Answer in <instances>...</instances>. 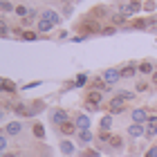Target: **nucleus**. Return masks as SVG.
I'll use <instances>...</instances> for the list:
<instances>
[{"label": "nucleus", "mask_w": 157, "mask_h": 157, "mask_svg": "<svg viewBox=\"0 0 157 157\" xmlns=\"http://www.w3.org/2000/svg\"><path fill=\"white\" fill-rule=\"evenodd\" d=\"M141 5L139 0H124L121 2V13H126V16H132V13H137V11H141Z\"/></svg>", "instance_id": "f257e3e1"}, {"label": "nucleus", "mask_w": 157, "mask_h": 157, "mask_svg": "<svg viewBox=\"0 0 157 157\" xmlns=\"http://www.w3.org/2000/svg\"><path fill=\"white\" fill-rule=\"evenodd\" d=\"M148 117L151 115H148L144 108H135L132 110V124H141L144 126V124H148Z\"/></svg>", "instance_id": "f03ea898"}, {"label": "nucleus", "mask_w": 157, "mask_h": 157, "mask_svg": "<svg viewBox=\"0 0 157 157\" xmlns=\"http://www.w3.org/2000/svg\"><path fill=\"white\" fill-rule=\"evenodd\" d=\"M157 135V115H151L148 117V124H146V137L153 139Z\"/></svg>", "instance_id": "7ed1b4c3"}, {"label": "nucleus", "mask_w": 157, "mask_h": 157, "mask_svg": "<svg viewBox=\"0 0 157 157\" xmlns=\"http://www.w3.org/2000/svg\"><path fill=\"white\" fill-rule=\"evenodd\" d=\"M124 108H126V105H124V101H121L119 97H115L108 103V112H110V115H119V112H124Z\"/></svg>", "instance_id": "20e7f679"}, {"label": "nucleus", "mask_w": 157, "mask_h": 157, "mask_svg": "<svg viewBox=\"0 0 157 157\" xmlns=\"http://www.w3.org/2000/svg\"><path fill=\"white\" fill-rule=\"evenodd\" d=\"M119 78H121V72H119V70H105V72H103V81H105V83H117Z\"/></svg>", "instance_id": "39448f33"}, {"label": "nucleus", "mask_w": 157, "mask_h": 157, "mask_svg": "<svg viewBox=\"0 0 157 157\" xmlns=\"http://www.w3.org/2000/svg\"><path fill=\"white\" fill-rule=\"evenodd\" d=\"M20 130H23V124H20V121H11V124H7V128H5V132L11 135V137L20 135Z\"/></svg>", "instance_id": "423d86ee"}, {"label": "nucleus", "mask_w": 157, "mask_h": 157, "mask_svg": "<svg viewBox=\"0 0 157 157\" xmlns=\"http://www.w3.org/2000/svg\"><path fill=\"white\" fill-rule=\"evenodd\" d=\"M128 135H130V137H144V135H146V128L141 126V124H130Z\"/></svg>", "instance_id": "0eeeda50"}, {"label": "nucleus", "mask_w": 157, "mask_h": 157, "mask_svg": "<svg viewBox=\"0 0 157 157\" xmlns=\"http://www.w3.org/2000/svg\"><path fill=\"white\" fill-rule=\"evenodd\" d=\"M52 121H54L56 126H63V124L67 121V115H65V110H54V112H52Z\"/></svg>", "instance_id": "6e6552de"}, {"label": "nucleus", "mask_w": 157, "mask_h": 157, "mask_svg": "<svg viewBox=\"0 0 157 157\" xmlns=\"http://www.w3.org/2000/svg\"><path fill=\"white\" fill-rule=\"evenodd\" d=\"M76 128L78 130H90V117L88 115H78L76 117Z\"/></svg>", "instance_id": "1a4fd4ad"}, {"label": "nucleus", "mask_w": 157, "mask_h": 157, "mask_svg": "<svg viewBox=\"0 0 157 157\" xmlns=\"http://www.w3.org/2000/svg\"><path fill=\"white\" fill-rule=\"evenodd\" d=\"M43 20H49L52 25H59L61 23V16H59V13H54L52 9H47V11H43Z\"/></svg>", "instance_id": "9d476101"}, {"label": "nucleus", "mask_w": 157, "mask_h": 157, "mask_svg": "<svg viewBox=\"0 0 157 157\" xmlns=\"http://www.w3.org/2000/svg\"><path fill=\"white\" fill-rule=\"evenodd\" d=\"M78 29H83V32H88V34H90V32H97V29H99V25L94 23V20H88V18H85L83 23L78 25Z\"/></svg>", "instance_id": "9b49d317"}, {"label": "nucleus", "mask_w": 157, "mask_h": 157, "mask_svg": "<svg viewBox=\"0 0 157 157\" xmlns=\"http://www.w3.org/2000/svg\"><path fill=\"white\" fill-rule=\"evenodd\" d=\"M101 92H99V90H92V92H88V99H85V101H90L92 105H99V103H101Z\"/></svg>", "instance_id": "f8f14e48"}, {"label": "nucleus", "mask_w": 157, "mask_h": 157, "mask_svg": "<svg viewBox=\"0 0 157 157\" xmlns=\"http://www.w3.org/2000/svg\"><path fill=\"white\" fill-rule=\"evenodd\" d=\"M119 72H121V76H124V78H130V76H135V74H137L139 70L135 67V65H126V67H121Z\"/></svg>", "instance_id": "ddd939ff"}, {"label": "nucleus", "mask_w": 157, "mask_h": 157, "mask_svg": "<svg viewBox=\"0 0 157 157\" xmlns=\"http://www.w3.org/2000/svg\"><path fill=\"white\" fill-rule=\"evenodd\" d=\"M61 153L63 155H72L74 153V144L72 141H61Z\"/></svg>", "instance_id": "4468645a"}, {"label": "nucleus", "mask_w": 157, "mask_h": 157, "mask_svg": "<svg viewBox=\"0 0 157 157\" xmlns=\"http://www.w3.org/2000/svg\"><path fill=\"white\" fill-rule=\"evenodd\" d=\"M108 144H110L112 148H117V151H119V148H121V146H124V137H119V135H112V137H110V141H108Z\"/></svg>", "instance_id": "2eb2a0df"}, {"label": "nucleus", "mask_w": 157, "mask_h": 157, "mask_svg": "<svg viewBox=\"0 0 157 157\" xmlns=\"http://www.w3.org/2000/svg\"><path fill=\"white\" fill-rule=\"evenodd\" d=\"M78 139H81L83 144H90L92 141V132L90 130H78Z\"/></svg>", "instance_id": "dca6fc26"}, {"label": "nucleus", "mask_w": 157, "mask_h": 157, "mask_svg": "<svg viewBox=\"0 0 157 157\" xmlns=\"http://www.w3.org/2000/svg\"><path fill=\"white\" fill-rule=\"evenodd\" d=\"M137 70H139L141 74H151V72H153V63H148V61H144V63H141V65H139Z\"/></svg>", "instance_id": "f3484780"}, {"label": "nucleus", "mask_w": 157, "mask_h": 157, "mask_svg": "<svg viewBox=\"0 0 157 157\" xmlns=\"http://www.w3.org/2000/svg\"><path fill=\"white\" fill-rule=\"evenodd\" d=\"M59 128H61L63 135H72V132H74V124H70V121H65V124L59 126Z\"/></svg>", "instance_id": "a211bd4d"}, {"label": "nucleus", "mask_w": 157, "mask_h": 157, "mask_svg": "<svg viewBox=\"0 0 157 157\" xmlns=\"http://www.w3.org/2000/svg\"><path fill=\"white\" fill-rule=\"evenodd\" d=\"M34 135H36V139H43L45 137V128H43L40 124H34Z\"/></svg>", "instance_id": "6ab92c4d"}, {"label": "nucleus", "mask_w": 157, "mask_h": 157, "mask_svg": "<svg viewBox=\"0 0 157 157\" xmlns=\"http://www.w3.org/2000/svg\"><path fill=\"white\" fill-rule=\"evenodd\" d=\"M110 126H112V117L105 115V117L101 119V130H110Z\"/></svg>", "instance_id": "aec40b11"}, {"label": "nucleus", "mask_w": 157, "mask_h": 157, "mask_svg": "<svg viewBox=\"0 0 157 157\" xmlns=\"http://www.w3.org/2000/svg\"><path fill=\"white\" fill-rule=\"evenodd\" d=\"M52 27H54V25L49 23V20H43V18H40V23H38V29H40V32H49Z\"/></svg>", "instance_id": "412c9836"}, {"label": "nucleus", "mask_w": 157, "mask_h": 157, "mask_svg": "<svg viewBox=\"0 0 157 157\" xmlns=\"http://www.w3.org/2000/svg\"><path fill=\"white\" fill-rule=\"evenodd\" d=\"M148 25H151V20H135V23H132L135 29H146Z\"/></svg>", "instance_id": "4be33fe9"}, {"label": "nucleus", "mask_w": 157, "mask_h": 157, "mask_svg": "<svg viewBox=\"0 0 157 157\" xmlns=\"http://www.w3.org/2000/svg\"><path fill=\"white\" fill-rule=\"evenodd\" d=\"M101 16H108V9H105V7H97L94 13H92V18H101Z\"/></svg>", "instance_id": "5701e85b"}, {"label": "nucleus", "mask_w": 157, "mask_h": 157, "mask_svg": "<svg viewBox=\"0 0 157 157\" xmlns=\"http://www.w3.org/2000/svg\"><path fill=\"white\" fill-rule=\"evenodd\" d=\"M92 88H94V90H99V92H101V90H108V85H105V83H103V78H97V81H94V83H92Z\"/></svg>", "instance_id": "b1692460"}, {"label": "nucleus", "mask_w": 157, "mask_h": 157, "mask_svg": "<svg viewBox=\"0 0 157 157\" xmlns=\"http://www.w3.org/2000/svg\"><path fill=\"white\" fill-rule=\"evenodd\" d=\"M117 97L121 99V101H132V99H135V94H132V92H119Z\"/></svg>", "instance_id": "393cba45"}, {"label": "nucleus", "mask_w": 157, "mask_h": 157, "mask_svg": "<svg viewBox=\"0 0 157 157\" xmlns=\"http://www.w3.org/2000/svg\"><path fill=\"white\" fill-rule=\"evenodd\" d=\"M2 88H5L7 92H16V83H11V81H7V78H5V81H2Z\"/></svg>", "instance_id": "a878e982"}, {"label": "nucleus", "mask_w": 157, "mask_h": 157, "mask_svg": "<svg viewBox=\"0 0 157 157\" xmlns=\"http://www.w3.org/2000/svg\"><path fill=\"white\" fill-rule=\"evenodd\" d=\"M43 108H45V105H43V103H34L32 108H29V117H34V115H36V112H40Z\"/></svg>", "instance_id": "bb28decb"}, {"label": "nucleus", "mask_w": 157, "mask_h": 157, "mask_svg": "<svg viewBox=\"0 0 157 157\" xmlns=\"http://www.w3.org/2000/svg\"><path fill=\"white\" fill-rule=\"evenodd\" d=\"M85 81H88V74H78L76 81H74V88H78V85H83Z\"/></svg>", "instance_id": "cd10ccee"}, {"label": "nucleus", "mask_w": 157, "mask_h": 157, "mask_svg": "<svg viewBox=\"0 0 157 157\" xmlns=\"http://www.w3.org/2000/svg\"><path fill=\"white\" fill-rule=\"evenodd\" d=\"M27 13H29V9H27V7H23V5L16 7V16H27Z\"/></svg>", "instance_id": "c85d7f7f"}, {"label": "nucleus", "mask_w": 157, "mask_h": 157, "mask_svg": "<svg viewBox=\"0 0 157 157\" xmlns=\"http://www.w3.org/2000/svg\"><path fill=\"white\" fill-rule=\"evenodd\" d=\"M23 38L25 40H36V34L34 32H23Z\"/></svg>", "instance_id": "c756f323"}, {"label": "nucleus", "mask_w": 157, "mask_h": 157, "mask_svg": "<svg viewBox=\"0 0 157 157\" xmlns=\"http://www.w3.org/2000/svg\"><path fill=\"white\" fill-rule=\"evenodd\" d=\"M5 148H7V137H5L2 132H0V153H2Z\"/></svg>", "instance_id": "7c9ffc66"}, {"label": "nucleus", "mask_w": 157, "mask_h": 157, "mask_svg": "<svg viewBox=\"0 0 157 157\" xmlns=\"http://www.w3.org/2000/svg\"><path fill=\"white\" fill-rule=\"evenodd\" d=\"M0 7H2L5 11H16V7H13V5H9V2H0Z\"/></svg>", "instance_id": "2f4dec72"}, {"label": "nucleus", "mask_w": 157, "mask_h": 157, "mask_svg": "<svg viewBox=\"0 0 157 157\" xmlns=\"http://www.w3.org/2000/svg\"><path fill=\"white\" fill-rule=\"evenodd\" d=\"M144 9H146V11H153V9H155V0H148V2H144Z\"/></svg>", "instance_id": "473e14b6"}, {"label": "nucleus", "mask_w": 157, "mask_h": 157, "mask_svg": "<svg viewBox=\"0 0 157 157\" xmlns=\"http://www.w3.org/2000/svg\"><path fill=\"white\" fill-rule=\"evenodd\" d=\"M146 90H148V83H144V81L137 83V92H146Z\"/></svg>", "instance_id": "72a5a7b5"}, {"label": "nucleus", "mask_w": 157, "mask_h": 157, "mask_svg": "<svg viewBox=\"0 0 157 157\" xmlns=\"http://www.w3.org/2000/svg\"><path fill=\"white\" fill-rule=\"evenodd\" d=\"M126 20V13H115V23H124Z\"/></svg>", "instance_id": "f704fd0d"}, {"label": "nucleus", "mask_w": 157, "mask_h": 157, "mask_svg": "<svg viewBox=\"0 0 157 157\" xmlns=\"http://www.w3.org/2000/svg\"><path fill=\"white\" fill-rule=\"evenodd\" d=\"M5 34H7V25L0 20V36H5Z\"/></svg>", "instance_id": "c9c22d12"}, {"label": "nucleus", "mask_w": 157, "mask_h": 157, "mask_svg": "<svg viewBox=\"0 0 157 157\" xmlns=\"http://www.w3.org/2000/svg\"><path fill=\"white\" fill-rule=\"evenodd\" d=\"M146 157H157V146H153L151 151H148V155H146Z\"/></svg>", "instance_id": "e433bc0d"}, {"label": "nucleus", "mask_w": 157, "mask_h": 157, "mask_svg": "<svg viewBox=\"0 0 157 157\" xmlns=\"http://www.w3.org/2000/svg\"><path fill=\"white\" fill-rule=\"evenodd\" d=\"M117 29H115V27H105V29H101V34H115Z\"/></svg>", "instance_id": "4c0bfd02"}, {"label": "nucleus", "mask_w": 157, "mask_h": 157, "mask_svg": "<svg viewBox=\"0 0 157 157\" xmlns=\"http://www.w3.org/2000/svg\"><path fill=\"white\" fill-rule=\"evenodd\" d=\"M97 155H99V153H94V151H85V153H83V157H97Z\"/></svg>", "instance_id": "58836bf2"}, {"label": "nucleus", "mask_w": 157, "mask_h": 157, "mask_svg": "<svg viewBox=\"0 0 157 157\" xmlns=\"http://www.w3.org/2000/svg\"><path fill=\"white\" fill-rule=\"evenodd\" d=\"M5 157H18V155H16V153H7Z\"/></svg>", "instance_id": "ea45409f"}, {"label": "nucleus", "mask_w": 157, "mask_h": 157, "mask_svg": "<svg viewBox=\"0 0 157 157\" xmlns=\"http://www.w3.org/2000/svg\"><path fill=\"white\" fill-rule=\"evenodd\" d=\"M153 83H155V85H157V72H155V74H153Z\"/></svg>", "instance_id": "a19ab883"}, {"label": "nucleus", "mask_w": 157, "mask_h": 157, "mask_svg": "<svg viewBox=\"0 0 157 157\" xmlns=\"http://www.w3.org/2000/svg\"><path fill=\"white\" fill-rule=\"evenodd\" d=\"M0 119H2V112H0Z\"/></svg>", "instance_id": "79ce46f5"}, {"label": "nucleus", "mask_w": 157, "mask_h": 157, "mask_svg": "<svg viewBox=\"0 0 157 157\" xmlns=\"http://www.w3.org/2000/svg\"><path fill=\"white\" fill-rule=\"evenodd\" d=\"M0 88H2V81H0Z\"/></svg>", "instance_id": "37998d69"}, {"label": "nucleus", "mask_w": 157, "mask_h": 157, "mask_svg": "<svg viewBox=\"0 0 157 157\" xmlns=\"http://www.w3.org/2000/svg\"><path fill=\"white\" fill-rule=\"evenodd\" d=\"M63 2H67V0H63Z\"/></svg>", "instance_id": "c03bdc74"}, {"label": "nucleus", "mask_w": 157, "mask_h": 157, "mask_svg": "<svg viewBox=\"0 0 157 157\" xmlns=\"http://www.w3.org/2000/svg\"><path fill=\"white\" fill-rule=\"evenodd\" d=\"M0 2H5V0H0Z\"/></svg>", "instance_id": "a18cd8bd"}]
</instances>
